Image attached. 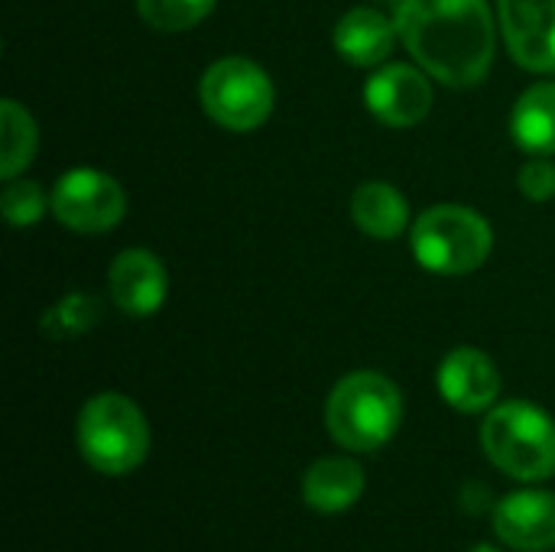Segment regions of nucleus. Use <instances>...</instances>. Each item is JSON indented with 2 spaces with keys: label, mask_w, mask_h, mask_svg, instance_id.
<instances>
[{
  "label": "nucleus",
  "mask_w": 555,
  "mask_h": 552,
  "mask_svg": "<svg viewBox=\"0 0 555 552\" xmlns=\"http://www.w3.org/2000/svg\"><path fill=\"white\" fill-rule=\"evenodd\" d=\"M198 98H202L205 114L218 127L247 133V130H257L270 117L276 91H273L270 75L257 62L244 55H224L205 68Z\"/></svg>",
  "instance_id": "423d86ee"
},
{
  "label": "nucleus",
  "mask_w": 555,
  "mask_h": 552,
  "mask_svg": "<svg viewBox=\"0 0 555 552\" xmlns=\"http://www.w3.org/2000/svg\"><path fill=\"white\" fill-rule=\"evenodd\" d=\"M403 420L400 387L377 371H354L341 377L325 403V426L348 452H374L387 446Z\"/></svg>",
  "instance_id": "f03ea898"
},
{
  "label": "nucleus",
  "mask_w": 555,
  "mask_h": 552,
  "mask_svg": "<svg viewBox=\"0 0 555 552\" xmlns=\"http://www.w3.org/2000/svg\"><path fill=\"white\" fill-rule=\"evenodd\" d=\"M475 552H498V550H494V547H478Z\"/></svg>",
  "instance_id": "4be33fe9"
},
{
  "label": "nucleus",
  "mask_w": 555,
  "mask_h": 552,
  "mask_svg": "<svg viewBox=\"0 0 555 552\" xmlns=\"http://www.w3.org/2000/svg\"><path fill=\"white\" fill-rule=\"evenodd\" d=\"M413 257L442 277L475 273L494 247L491 224L465 205H433L426 208L410 234Z\"/></svg>",
  "instance_id": "39448f33"
},
{
  "label": "nucleus",
  "mask_w": 555,
  "mask_h": 552,
  "mask_svg": "<svg viewBox=\"0 0 555 552\" xmlns=\"http://www.w3.org/2000/svg\"><path fill=\"white\" fill-rule=\"evenodd\" d=\"M364 495V468L354 459L325 455L309 465L302 478V501L315 514H345L351 511Z\"/></svg>",
  "instance_id": "ddd939ff"
},
{
  "label": "nucleus",
  "mask_w": 555,
  "mask_h": 552,
  "mask_svg": "<svg viewBox=\"0 0 555 552\" xmlns=\"http://www.w3.org/2000/svg\"><path fill=\"white\" fill-rule=\"evenodd\" d=\"M517 185L530 202H546L555 195V163L550 156H533L520 166Z\"/></svg>",
  "instance_id": "412c9836"
},
{
  "label": "nucleus",
  "mask_w": 555,
  "mask_h": 552,
  "mask_svg": "<svg viewBox=\"0 0 555 552\" xmlns=\"http://www.w3.org/2000/svg\"><path fill=\"white\" fill-rule=\"evenodd\" d=\"M494 534L520 552L555 550V495L514 491L494 508Z\"/></svg>",
  "instance_id": "f8f14e48"
},
{
  "label": "nucleus",
  "mask_w": 555,
  "mask_h": 552,
  "mask_svg": "<svg viewBox=\"0 0 555 552\" xmlns=\"http://www.w3.org/2000/svg\"><path fill=\"white\" fill-rule=\"evenodd\" d=\"M0 130H3L0 133V176L16 179L36 156V146H39L36 120L29 117L23 104L7 98L0 104Z\"/></svg>",
  "instance_id": "f3484780"
},
{
  "label": "nucleus",
  "mask_w": 555,
  "mask_h": 552,
  "mask_svg": "<svg viewBox=\"0 0 555 552\" xmlns=\"http://www.w3.org/2000/svg\"><path fill=\"white\" fill-rule=\"evenodd\" d=\"M442 400L459 413H485L501 394V374L494 361L478 348H455L446 355L436 374Z\"/></svg>",
  "instance_id": "9b49d317"
},
{
  "label": "nucleus",
  "mask_w": 555,
  "mask_h": 552,
  "mask_svg": "<svg viewBox=\"0 0 555 552\" xmlns=\"http://www.w3.org/2000/svg\"><path fill=\"white\" fill-rule=\"evenodd\" d=\"M107 290H111L114 306L124 316L146 319L166 303L169 277L156 254L143 247H130L114 257L111 273H107Z\"/></svg>",
  "instance_id": "9d476101"
},
{
  "label": "nucleus",
  "mask_w": 555,
  "mask_h": 552,
  "mask_svg": "<svg viewBox=\"0 0 555 552\" xmlns=\"http://www.w3.org/2000/svg\"><path fill=\"white\" fill-rule=\"evenodd\" d=\"M94 322H98V299L88 293H68L52 309H46L42 332L52 338H75L85 335Z\"/></svg>",
  "instance_id": "6ab92c4d"
},
{
  "label": "nucleus",
  "mask_w": 555,
  "mask_h": 552,
  "mask_svg": "<svg viewBox=\"0 0 555 552\" xmlns=\"http://www.w3.org/2000/svg\"><path fill=\"white\" fill-rule=\"evenodd\" d=\"M485 455L517 482H546L555 475V420L527 400L491 407L481 426Z\"/></svg>",
  "instance_id": "7ed1b4c3"
},
{
  "label": "nucleus",
  "mask_w": 555,
  "mask_h": 552,
  "mask_svg": "<svg viewBox=\"0 0 555 552\" xmlns=\"http://www.w3.org/2000/svg\"><path fill=\"white\" fill-rule=\"evenodd\" d=\"M498 16L517 65L555 72V0H498Z\"/></svg>",
  "instance_id": "6e6552de"
},
{
  "label": "nucleus",
  "mask_w": 555,
  "mask_h": 552,
  "mask_svg": "<svg viewBox=\"0 0 555 552\" xmlns=\"http://www.w3.org/2000/svg\"><path fill=\"white\" fill-rule=\"evenodd\" d=\"M354 224L374 241H393L410 224V205L390 182H364L351 198Z\"/></svg>",
  "instance_id": "2eb2a0df"
},
{
  "label": "nucleus",
  "mask_w": 555,
  "mask_h": 552,
  "mask_svg": "<svg viewBox=\"0 0 555 552\" xmlns=\"http://www.w3.org/2000/svg\"><path fill=\"white\" fill-rule=\"evenodd\" d=\"M332 39L345 62H351L358 68H371V65H380L393 52L397 23H390L380 10L354 7L338 20Z\"/></svg>",
  "instance_id": "4468645a"
},
{
  "label": "nucleus",
  "mask_w": 555,
  "mask_h": 552,
  "mask_svg": "<svg viewBox=\"0 0 555 552\" xmlns=\"http://www.w3.org/2000/svg\"><path fill=\"white\" fill-rule=\"evenodd\" d=\"M52 215L78 234H104L120 224L127 195L120 182L101 169H72L52 189Z\"/></svg>",
  "instance_id": "0eeeda50"
},
{
  "label": "nucleus",
  "mask_w": 555,
  "mask_h": 552,
  "mask_svg": "<svg viewBox=\"0 0 555 552\" xmlns=\"http://www.w3.org/2000/svg\"><path fill=\"white\" fill-rule=\"evenodd\" d=\"M364 104L371 114L387 127H413L420 124L433 107V85L429 78L413 65H387L380 68L367 88Z\"/></svg>",
  "instance_id": "1a4fd4ad"
},
{
  "label": "nucleus",
  "mask_w": 555,
  "mask_h": 552,
  "mask_svg": "<svg viewBox=\"0 0 555 552\" xmlns=\"http://www.w3.org/2000/svg\"><path fill=\"white\" fill-rule=\"evenodd\" d=\"M137 10L159 33H185L215 10V0H137Z\"/></svg>",
  "instance_id": "a211bd4d"
},
{
  "label": "nucleus",
  "mask_w": 555,
  "mask_h": 552,
  "mask_svg": "<svg viewBox=\"0 0 555 552\" xmlns=\"http://www.w3.org/2000/svg\"><path fill=\"white\" fill-rule=\"evenodd\" d=\"M397 33L406 52L442 85L472 88L494 62L488 0H397Z\"/></svg>",
  "instance_id": "f257e3e1"
},
{
  "label": "nucleus",
  "mask_w": 555,
  "mask_h": 552,
  "mask_svg": "<svg viewBox=\"0 0 555 552\" xmlns=\"http://www.w3.org/2000/svg\"><path fill=\"white\" fill-rule=\"evenodd\" d=\"M46 192L39 189V182L33 179H7L3 195H0V211L13 228H26L36 224L46 215Z\"/></svg>",
  "instance_id": "aec40b11"
},
{
  "label": "nucleus",
  "mask_w": 555,
  "mask_h": 552,
  "mask_svg": "<svg viewBox=\"0 0 555 552\" xmlns=\"http://www.w3.org/2000/svg\"><path fill=\"white\" fill-rule=\"evenodd\" d=\"M511 137L533 156L555 153V81L527 88L511 114Z\"/></svg>",
  "instance_id": "dca6fc26"
},
{
  "label": "nucleus",
  "mask_w": 555,
  "mask_h": 552,
  "mask_svg": "<svg viewBox=\"0 0 555 552\" xmlns=\"http://www.w3.org/2000/svg\"><path fill=\"white\" fill-rule=\"evenodd\" d=\"M81 459L101 475H127L150 452V426L140 407L124 394L91 397L75 423Z\"/></svg>",
  "instance_id": "20e7f679"
}]
</instances>
